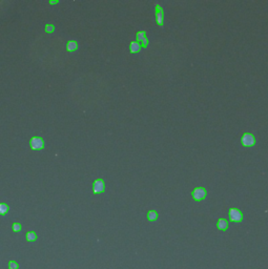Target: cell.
I'll return each mask as SVG.
<instances>
[{"label":"cell","instance_id":"cell-6","mask_svg":"<svg viewBox=\"0 0 268 269\" xmlns=\"http://www.w3.org/2000/svg\"><path fill=\"white\" fill-rule=\"evenodd\" d=\"M156 14H157V22L160 26H163V13H162V7L157 4L156 6Z\"/></svg>","mask_w":268,"mask_h":269},{"label":"cell","instance_id":"cell-14","mask_svg":"<svg viewBox=\"0 0 268 269\" xmlns=\"http://www.w3.org/2000/svg\"><path fill=\"white\" fill-rule=\"evenodd\" d=\"M55 31V26L53 25V24H45V32L46 33H53V32Z\"/></svg>","mask_w":268,"mask_h":269},{"label":"cell","instance_id":"cell-7","mask_svg":"<svg viewBox=\"0 0 268 269\" xmlns=\"http://www.w3.org/2000/svg\"><path fill=\"white\" fill-rule=\"evenodd\" d=\"M78 50V43L76 42L75 40H70L66 44V51L70 52V53H73V52Z\"/></svg>","mask_w":268,"mask_h":269},{"label":"cell","instance_id":"cell-17","mask_svg":"<svg viewBox=\"0 0 268 269\" xmlns=\"http://www.w3.org/2000/svg\"><path fill=\"white\" fill-rule=\"evenodd\" d=\"M59 1H50V4H56V3H58Z\"/></svg>","mask_w":268,"mask_h":269},{"label":"cell","instance_id":"cell-9","mask_svg":"<svg viewBox=\"0 0 268 269\" xmlns=\"http://www.w3.org/2000/svg\"><path fill=\"white\" fill-rule=\"evenodd\" d=\"M129 48H131L132 53H138V52L140 51V48H141V45H140V43H138L137 41H132Z\"/></svg>","mask_w":268,"mask_h":269},{"label":"cell","instance_id":"cell-11","mask_svg":"<svg viewBox=\"0 0 268 269\" xmlns=\"http://www.w3.org/2000/svg\"><path fill=\"white\" fill-rule=\"evenodd\" d=\"M147 219H148L149 221H156V220L158 219V213H157V211L156 210L148 211V213H147Z\"/></svg>","mask_w":268,"mask_h":269},{"label":"cell","instance_id":"cell-8","mask_svg":"<svg viewBox=\"0 0 268 269\" xmlns=\"http://www.w3.org/2000/svg\"><path fill=\"white\" fill-rule=\"evenodd\" d=\"M217 227L220 230H226L228 228V222L225 219H220L217 223Z\"/></svg>","mask_w":268,"mask_h":269},{"label":"cell","instance_id":"cell-13","mask_svg":"<svg viewBox=\"0 0 268 269\" xmlns=\"http://www.w3.org/2000/svg\"><path fill=\"white\" fill-rule=\"evenodd\" d=\"M145 38H146V34H145V32H138L137 33V42L138 43Z\"/></svg>","mask_w":268,"mask_h":269},{"label":"cell","instance_id":"cell-10","mask_svg":"<svg viewBox=\"0 0 268 269\" xmlns=\"http://www.w3.org/2000/svg\"><path fill=\"white\" fill-rule=\"evenodd\" d=\"M10 207L6 203H0V216H4V214L7 213V211H9Z\"/></svg>","mask_w":268,"mask_h":269},{"label":"cell","instance_id":"cell-12","mask_svg":"<svg viewBox=\"0 0 268 269\" xmlns=\"http://www.w3.org/2000/svg\"><path fill=\"white\" fill-rule=\"evenodd\" d=\"M26 240H28V242H34L37 240V236L36 233L34 232V231H29L28 233H26Z\"/></svg>","mask_w":268,"mask_h":269},{"label":"cell","instance_id":"cell-4","mask_svg":"<svg viewBox=\"0 0 268 269\" xmlns=\"http://www.w3.org/2000/svg\"><path fill=\"white\" fill-rule=\"evenodd\" d=\"M255 137L251 134H249V133L244 134V136L242 137V144L244 145V146H247V147L252 146V145H255Z\"/></svg>","mask_w":268,"mask_h":269},{"label":"cell","instance_id":"cell-1","mask_svg":"<svg viewBox=\"0 0 268 269\" xmlns=\"http://www.w3.org/2000/svg\"><path fill=\"white\" fill-rule=\"evenodd\" d=\"M31 147L34 150H41L44 148V141L40 137H33L31 139Z\"/></svg>","mask_w":268,"mask_h":269},{"label":"cell","instance_id":"cell-2","mask_svg":"<svg viewBox=\"0 0 268 269\" xmlns=\"http://www.w3.org/2000/svg\"><path fill=\"white\" fill-rule=\"evenodd\" d=\"M104 189H105L104 181L102 179L95 180L94 184H93V191H94V194H101V192L104 191Z\"/></svg>","mask_w":268,"mask_h":269},{"label":"cell","instance_id":"cell-15","mask_svg":"<svg viewBox=\"0 0 268 269\" xmlns=\"http://www.w3.org/2000/svg\"><path fill=\"white\" fill-rule=\"evenodd\" d=\"M12 228H13L14 232H19V231L21 230V225L19 223H14L13 225H12Z\"/></svg>","mask_w":268,"mask_h":269},{"label":"cell","instance_id":"cell-3","mask_svg":"<svg viewBox=\"0 0 268 269\" xmlns=\"http://www.w3.org/2000/svg\"><path fill=\"white\" fill-rule=\"evenodd\" d=\"M206 197V190L202 187H197L196 189H193V198L196 201H201Z\"/></svg>","mask_w":268,"mask_h":269},{"label":"cell","instance_id":"cell-5","mask_svg":"<svg viewBox=\"0 0 268 269\" xmlns=\"http://www.w3.org/2000/svg\"><path fill=\"white\" fill-rule=\"evenodd\" d=\"M229 218L232 222H241L243 219V214L239 209L232 208L229 210Z\"/></svg>","mask_w":268,"mask_h":269},{"label":"cell","instance_id":"cell-16","mask_svg":"<svg viewBox=\"0 0 268 269\" xmlns=\"http://www.w3.org/2000/svg\"><path fill=\"white\" fill-rule=\"evenodd\" d=\"M18 267H19L18 263L14 262V261H10V263H9V268L10 269H18Z\"/></svg>","mask_w":268,"mask_h":269}]
</instances>
